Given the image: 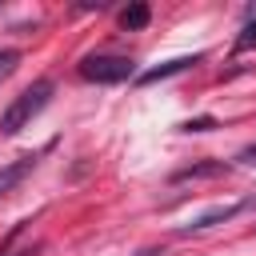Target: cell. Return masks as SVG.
Instances as JSON below:
<instances>
[{"instance_id":"obj_10","label":"cell","mask_w":256,"mask_h":256,"mask_svg":"<svg viewBox=\"0 0 256 256\" xmlns=\"http://www.w3.org/2000/svg\"><path fill=\"white\" fill-rule=\"evenodd\" d=\"M208 128H216V120H212V116H196V120H188V124H184V132H208Z\"/></svg>"},{"instance_id":"obj_7","label":"cell","mask_w":256,"mask_h":256,"mask_svg":"<svg viewBox=\"0 0 256 256\" xmlns=\"http://www.w3.org/2000/svg\"><path fill=\"white\" fill-rule=\"evenodd\" d=\"M148 16H152V12H148V4H132V8H124V12H120V24H124L128 32H136V28H144V24H148Z\"/></svg>"},{"instance_id":"obj_6","label":"cell","mask_w":256,"mask_h":256,"mask_svg":"<svg viewBox=\"0 0 256 256\" xmlns=\"http://www.w3.org/2000/svg\"><path fill=\"white\" fill-rule=\"evenodd\" d=\"M32 164H36L32 156H20L16 164H8V168H0V196H4L8 188H16V184H20V180H24L28 172H32Z\"/></svg>"},{"instance_id":"obj_5","label":"cell","mask_w":256,"mask_h":256,"mask_svg":"<svg viewBox=\"0 0 256 256\" xmlns=\"http://www.w3.org/2000/svg\"><path fill=\"white\" fill-rule=\"evenodd\" d=\"M224 164L220 160H208V164H192V168H180L172 172V184H188V180H208V176H220Z\"/></svg>"},{"instance_id":"obj_11","label":"cell","mask_w":256,"mask_h":256,"mask_svg":"<svg viewBox=\"0 0 256 256\" xmlns=\"http://www.w3.org/2000/svg\"><path fill=\"white\" fill-rule=\"evenodd\" d=\"M240 160H244V164H252V160H256V144H248V148L240 152Z\"/></svg>"},{"instance_id":"obj_8","label":"cell","mask_w":256,"mask_h":256,"mask_svg":"<svg viewBox=\"0 0 256 256\" xmlns=\"http://www.w3.org/2000/svg\"><path fill=\"white\" fill-rule=\"evenodd\" d=\"M16 64H20V52L16 48H0V80H8L16 72Z\"/></svg>"},{"instance_id":"obj_2","label":"cell","mask_w":256,"mask_h":256,"mask_svg":"<svg viewBox=\"0 0 256 256\" xmlns=\"http://www.w3.org/2000/svg\"><path fill=\"white\" fill-rule=\"evenodd\" d=\"M136 72V64L128 56H112V52H100V56H84L80 60V76L92 80V84H120Z\"/></svg>"},{"instance_id":"obj_3","label":"cell","mask_w":256,"mask_h":256,"mask_svg":"<svg viewBox=\"0 0 256 256\" xmlns=\"http://www.w3.org/2000/svg\"><path fill=\"white\" fill-rule=\"evenodd\" d=\"M192 64H200V56H176V60H164V64H156V68L140 72V84H156V80H168V76H176V72H184V68H192Z\"/></svg>"},{"instance_id":"obj_9","label":"cell","mask_w":256,"mask_h":256,"mask_svg":"<svg viewBox=\"0 0 256 256\" xmlns=\"http://www.w3.org/2000/svg\"><path fill=\"white\" fill-rule=\"evenodd\" d=\"M248 48H256V20L244 24V32L236 36V52H248Z\"/></svg>"},{"instance_id":"obj_4","label":"cell","mask_w":256,"mask_h":256,"mask_svg":"<svg viewBox=\"0 0 256 256\" xmlns=\"http://www.w3.org/2000/svg\"><path fill=\"white\" fill-rule=\"evenodd\" d=\"M244 204H216V208H208V212H200L192 224H188V232H204V228H212V224H224V220H232L236 212H240Z\"/></svg>"},{"instance_id":"obj_1","label":"cell","mask_w":256,"mask_h":256,"mask_svg":"<svg viewBox=\"0 0 256 256\" xmlns=\"http://www.w3.org/2000/svg\"><path fill=\"white\" fill-rule=\"evenodd\" d=\"M48 96H52V80H36L32 88H24V92L8 104V112H4V120H0V132H4V136H16V132L48 104Z\"/></svg>"}]
</instances>
